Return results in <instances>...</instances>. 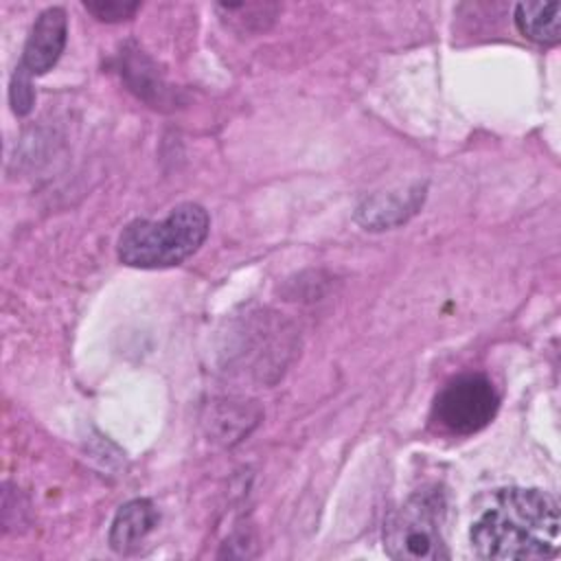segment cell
I'll return each mask as SVG.
<instances>
[{
	"label": "cell",
	"instance_id": "1",
	"mask_svg": "<svg viewBox=\"0 0 561 561\" xmlns=\"http://www.w3.org/2000/svg\"><path fill=\"white\" fill-rule=\"evenodd\" d=\"M561 515L557 500L541 489H497L471 522L469 541L480 559H550L559 552Z\"/></svg>",
	"mask_w": 561,
	"mask_h": 561
},
{
	"label": "cell",
	"instance_id": "2",
	"mask_svg": "<svg viewBox=\"0 0 561 561\" xmlns=\"http://www.w3.org/2000/svg\"><path fill=\"white\" fill-rule=\"evenodd\" d=\"M210 219L204 206L184 202L162 219H134L118 234V261L140 270L184 263L206 241Z\"/></svg>",
	"mask_w": 561,
	"mask_h": 561
},
{
	"label": "cell",
	"instance_id": "3",
	"mask_svg": "<svg viewBox=\"0 0 561 561\" xmlns=\"http://www.w3.org/2000/svg\"><path fill=\"white\" fill-rule=\"evenodd\" d=\"M445 495L438 489L412 493L383 524V548L392 559L438 561L449 550L443 537Z\"/></svg>",
	"mask_w": 561,
	"mask_h": 561
},
{
	"label": "cell",
	"instance_id": "4",
	"mask_svg": "<svg viewBox=\"0 0 561 561\" xmlns=\"http://www.w3.org/2000/svg\"><path fill=\"white\" fill-rule=\"evenodd\" d=\"M500 408V397L489 377L480 373L451 379L434 399V423L458 436H469L486 427Z\"/></svg>",
	"mask_w": 561,
	"mask_h": 561
},
{
	"label": "cell",
	"instance_id": "5",
	"mask_svg": "<svg viewBox=\"0 0 561 561\" xmlns=\"http://www.w3.org/2000/svg\"><path fill=\"white\" fill-rule=\"evenodd\" d=\"M68 39V18L61 7L44 9L26 37L18 68L28 77L46 75L61 57Z\"/></svg>",
	"mask_w": 561,
	"mask_h": 561
},
{
	"label": "cell",
	"instance_id": "6",
	"mask_svg": "<svg viewBox=\"0 0 561 561\" xmlns=\"http://www.w3.org/2000/svg\"><path fill=\"white\" fill-rule=\"evenodd\" d=\"M423 199L425 184H412L403 191L375 193L357 206L355 219L359 226H364V230H390L416 215L423 206Z\"/></svg>",
	"mask_w": 561,
	"mask_h": 561
},
{
	"label": "cell",
	"instance_id": "7",
	"mask_svg": "<svg viewBox=\"0 0 561 561\" xmlns=\"http://www.w3.org/2000/svg\"><path fill=\"white\" fill-rule=\"evenodd\" d=\"M158 522L160 513L151 500L138 497L123 504L110 526L112 550L121 554L136 550L147 539V535L158 526Z\"/></svg>",
	"mask_w": 561,
	"mask_h": 561
},
{
	"label": "cell",
	"instance_id": "8",
	"mask_svg": "<svg viewBox=\"0 0 561 561\" xmlns=\"http://www.w3.org/2000/svg\"><path fill=\"white\" fill-rule=\"evenodd\" d=\"M513 20L517 31L535 44L552 46L561 39V2H519Z\"/></svg>",
	"mask_w": 561,
	"mask_h": 561
},
{
	"label": "cell",
	"instance_id": "9",
	"mask_svg": "<svg viewBox=\"0 0 561 561\" xmlns=\"http://www.w3.org/2000/svg\"><path fill=\"white\" fill-rule=\"evenodd\" d=\"M83 7H85V11H90L101 22H123V20H129L140 9V2L85 0Z\"/></svg>",
	"mask_w": 561,
	"mask_h": 561
},
{
	"label": "cell",
	"instance_id": "10",
	"mask_svg": "<svg viewBox=\"0 0 561 561\" xmlns=\"http://www.w3.org/2000/svg\"><path fill=\"white\" fill-rule=\"evenodd\" d=\"M31 79L26 72H22L20 68H15V75L11 79V90H9V99H11V107L15 114H26L33 107L35 94L31 88Z\"/></svg>",
	"mask_w": 561,
	"mask_h": 561
}]
</instances>
